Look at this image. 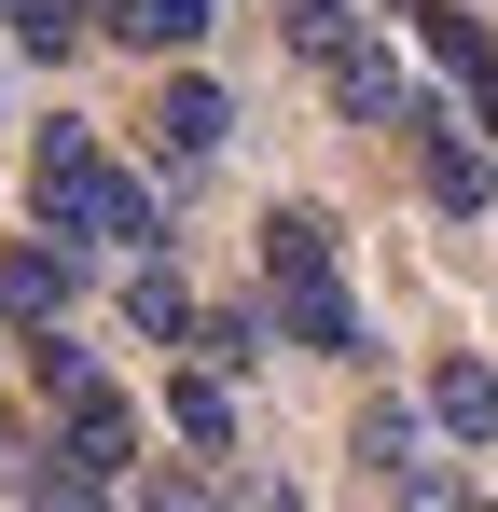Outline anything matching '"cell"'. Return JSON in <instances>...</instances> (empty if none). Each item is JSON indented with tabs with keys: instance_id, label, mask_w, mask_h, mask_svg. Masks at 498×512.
Returning <instances> with one entry per match:
<instances>
[{
	"instance_id": "4fadbf2b",
	"label": "cell",
	"mask_w": 498,
	"mask_h": 512,
	"mask_svg": "<svg viewBox=\"0 0 498 512\" xmlns=\"http://www.w3.org/2000/svg\"><path fill=\"white\" fill-rule=\"evenodd\" d=\"M319 84L346 97V111H360V125H402V111H415V97H402V70H388V56H374V42H346V56H332Z\"/></svg>"
},
{
	"instance_id": "e0dca14e",
	"label": "cell",
	"mask_w": 498,
	"mask_h": 512,
	"mask_svg": "<svg viewBox=\"0 0 498 512\" xmlns=\"http://www.w3.org/2000/svg\"><path fill=\"white\" fill-rule=\"evenodd\" d=\"M28 374H42V402H83V388H97V346H83L70 319H42V333H28Z\"/></svg>"
},
{
	"instance_id": "8fae6325",
	"label": "cell",
	"mask_w": 498,
	"mask_h": 512,
	"mask_svg": "<svg viewBox=\"0 0 498 512\" xmlns=\"http://www.w3.org/2000/svg\"><path fill=\"white\" fill-rule=\"evenodd\" d=\"M56 429H70V443H83V457H97V471H111V485H125V457H139V402H125L111 374H97L83 402H56Z\"/></svg>"
},
{
	"instance_id": "ac0fdd59",
	"label": "cell",
	"mask_w": 498,
	"mask_h": 512,
	"mask_svg": "<svg viewBox=\"0 0 498 512\" xmlns=\"http://www.w3.org/2000/svg\"><path fill=\"white\" fill-rule=\"evenodd\" d=\"M277 14H291V56H305V70H332V56L360 42V14H346V0H277Z\"/></svg>"
},
{
	"instance_id": "6da1fadb",
	"label": "cell",
	"mask_w": 498,
	"mask_h": 512,
	"mask_svg": "<svg viewBox=\"0 0 498 512\" xmlns=\"http://www.w3.org/2000/svg\"><path fill=\"white\" fill-rule=\"evenodd\" d=\"M263 305H277V333L319 346V360H374V333H360V305H346V263H332V222H319V208H263Z\"/></svg>"
},
{
	"instance_id": "5bb4252c",
	"label": "cell",
	"mask_w": 498,
	"mask_h": 512,
	"mask_svg": "<svg viewBox=\"0 0 498 512\" xmlns=\"http://www.w3.org/2000/svg\"><path fill=\"white\" fill-rule=\"evenodd\" d=\"M166 416H180V443H208V457H222V443H236V374H222V360H194Z\"/></svg>"
},
{
	"instance_id": "7c38bea8",
	"label": "cell",
	"mask_w": 498,
	"mask_h": 512,
	"mask_svg": "<svg viewBox=\"0 0 498 512\" xmlns=\"http://www.w3.org/2000/svg\"><path fill=\"white\" fill-rule=\"evenodd\" d=\"M429 429L443 443H498V374L485 360H429Z\"/></svg>"
},
{
	"instance_id": "9a60e30c",
	"label": "cell",
	"mask_w": 498,
	"mask_h": 512,
	"mask_svg": "<svg viewBox=\"0 0 498 512\" xmlns=\"http://www.w3.org/2000/svg\"><path fill=\"white\" fill-rule=\"evenodd\" d=\"M263 346H277V305H208L194 319V360H222V374H249Z\"/></svg>"
},
{
	"instance_id": "5b68a950",
	"label": "cell",
	"mask_w": 498,
	"mask_h": 512,
	"mask_svg": "<svg viewBox=\"0 0 498 512\" xmlns=\"http://www.w3.org/2000/svg\"><path fill=\"white\" fill-rule=\"evenodd\" d=\"M346 457H360V471H374V485H388V499H457V471H443V457H429V443H415V416H402V402H374V416H360V443H346Z\"/></svg>"
},
{
	"instance_id": "30bf717a",
	"label": "cell",
	"mask_w": 498,
	"mask_h": 512,
	"mask_svg": "<svg viewBox=\"0 0 498 512\" xmlns=\"http://www.w3.org/2000/svg\"><path fill=\"white\" fill-rule=\"evenodd\" d=\"M14 499H111V471H97V457H83L70 429H42V443H14Z\"/></svg>"
},
{
	"instance_id": "277c9868",
	"label": "cell",
	"mask_w": 498,
	"mask_h": 512,
	"mask_svg": "<svg viewBox=\"0 0 498 512\" xmlns=\"http://www.w3.org/2000/svg\"><path fill=\"white\" fill-rule=\"evenodd\" d=\"M70 277H83V250L56 236V222H28V236H0V319H70Z\"/></svg>"
},
{
	"instance_id": "2e32d148",
	"label": "cell",
	"mask_w": 498,
	"mask_h": 512,
	"mask_svg": "<svg viewBox=\"0 0 498 512\" xmlns=\"http://www.w3.org/2000/svg\"><path fill=\"white\" fill-rule=\"evenodd\" d=\"M0 14H14L28 56H83V42H97V0H0Z\"/></svg>"
},
{
	"instance_id": "9c48e42d",
	"label": "cell",
	"mask_w": 498,
	"mask_h": 512,
	"mask_svg": "<svg viewBox=\"0 0 498 512\" xmlns=\"http://www.w3.org/2000/svg\"><path fill=\"white\" fill-rule=\"evenodd\" d=\"M208 14H222V0H97V28H111V42H139V56H194V42H208Z\"/></svg>"
},
{
	"instance_id": "7a4b0ae2",
	"label": "cell",
	"mask_w": 498,
	"mask_h": 512,
	"mask_svg": "<svg viewBox=\"0 0 498 512\" xmlns=\"http://www.w3.org/2000/svg\"><path fill=\"white\" fill-rule=\"evenodd\" d=\"M111 208H125V167L97 153L83 111H56V125L28 139V222H56L70 250H111Z\"/></svg>"
},
{
	"instance_id": "52a82bcc",
	"label": "cell",
	"mask_w": 498,
	"mask_h": 512,
	"mask_svg": "<svg viewBox=\"0 0 498 512\" xmlns=\"http://www.w3.org/2000/svg\"><path fill=\"white\" fill-rule=\"evenodd\" d=\"M415 28H429L443 84H457V97H471V111L498 125V28H485V14H457V0H415Z\"/></svg>"
},
{
	"instance_id": "d6986e66",
	"label": "cell",
	"mask_w": 498,
	"mask_h": 512,
	"mask_svg": "<svg viewBox=\"0 0 498 512\" xmlns=\"http://www.w3.org/2000/svg\"><path fill=\"white\" fill-rule=\"evenodd\" d=\"M0 457H14V416H0Z\"/></svg>"
},
{
	"instance_id": "3957f363",
	"label": "cell",
	"mask_w": 498,
	"mask_h": 512,
	"mask_svg": "<svg viewBox=\"0 0 498 512\" xmlns=\"http://www.w3.org/2000/svg\"><path fill=\"white\" fill-rule=\"evenodd\" d=\"M471 125H485L471 97H457V111H402V139H415V180H429V208H457V222H471V208L498 194V153L471 139Z\"/></svg>"
},
{
	"instance_id": "8992f818",
	"label": "cell",
	"mask_w": 498,
	"mask_h": 512,
	"mask_svg": "<svg viewBox=\"0 0 498 512\" xmlns=\"http://www.w3.org/2000/svg\"><path fill=\"white\" fill-rule=\"evenodd\" d=\"M222 125H236V97L208 84V70H180V84L153 97V153H166V167H180V180H194V167H208V153H222Z\"/></svg>"
},
{
	"instance_id": "ba28073f",
	"label": "cell",
	"mask_w": 498,
	"mask_h": 512,
	"mask_svg": "<svg viewBox=\"0 0 498 512\" xmlns=\"http://www.w3.org/2000/svg\"><path fill=\"white\" fill-rule=\"evenodd\" d=\"M194 291H180V263L166 250H125V333H153V346H194Z\"/></svg>"
}]
</instances>
